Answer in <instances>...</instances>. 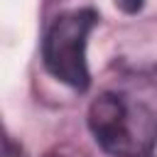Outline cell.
<instances>
[{
  "mask_svg": "<svg viewBox=\"0 0 157 157\" xmlns=\"http://www.w3.org/2000/svg\"><path fill=\"white\" fill-rule=\"evenodd\" d=\"M113 2H115L123 12H130V15H132V12H137V10L142 7L145 0H113Z\"/></svg>",
  "mask_w": 157,
  "mask_h": 157,
  "instance_id": "3",
  "label": "cell"
},
{
  "mask_svg": "<svg viewBox=\"0 0 157 157\" xmlns=\"http://www.w3.org/2000/svg\"><path fill=\"white\" fill-rule=\"evenodd\" d=\"M93 140L113 157H147L157 145L155 113L120 93H101L88 108Z\"/></svg>",
  "mask_w": 157,
  "mask_h": 157,
  "instance_id": "1",
  "label": "cell"
},
{
  "mask_svg": "<svg viewBox=\"0 0 157 157\" xmlns=\"http://www.w3.org/2000/svg\"><path fill=\"white\" fill-rule=\"evenodd\" d=\"M98 15L93 10H71L59 15L47 29L42 56L47 71L61 83L86 91L88 88V64H86V44L88 34L96 27Z\"/></svg>",
  "mask_w": 157,
  "mask_h": 157,
  "instance_id": "2",
  "label": "cell"
}]
</instances>
